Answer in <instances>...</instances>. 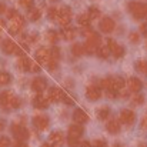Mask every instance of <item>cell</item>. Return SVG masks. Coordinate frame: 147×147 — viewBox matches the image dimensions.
<instances>
[{"label": "cell", "mask_w": 147, "mask_h": 147, "mask_svg": "<svg viewBox=\"0 0 147 147\" xmlns=\"http://www.w3.org/2000/svg\"><path fill=\"white\" fill-rule=\"evenodd\" d=\"M92 146H93V147H109V146H107V143H106L104 140H96Z\"/></svg>", "instance_id": "f6af8a7d"}, {"label": "cell", "mask_w": 147, "mask_h": 147, "mask_svg": "<svg viewBox=\"0 0 147 147\" xmlns=\"http://www.w3.org/2000/svg\"><path fill=\"white\" fill-rule=\"evenodd\" d=\"M29 71L39 73V71H40V64H39V63H34V61H32V63H30V70H29Z\"/></svg>", "instance_id": "60d3db41"}, {"label": "cell", "mask_w": 147, "mask_h": 147, "mask_svg": "<svg viewBox=\"0 0 147 147\" xmlns=\"http://www.w3.org/2000/svg\"><path fill=\"white\" fill-rule=\"evenodd\" d=\"M24 19H23V16H20L19 13L16 14V16H13L11 19H10V27H9V30H10V33L11 34H19L20 33V30L24 27Z\"/></svg>", "instance_id": "7a4b0ae2"}, {"label": "cell", "mask_w": 147, "mask_h": 147, "mask_svg": "<svg viewBox=\"0 0 147 147\" xmlns=\"http://www.w3.org/2000/svg\"><path fill=\"white\" fill-rule=\"evenodd\" d=\"M13 147H27V144H26L24 142H20V140H17V142H16V144H14Z\"/></svg>", "instance_id": "f907efd6"}, {"label": "cell", "mask_w": 147, "mask_h": 147, "mask_svg": "<svg viewBox=\"0 0 147 147\" xmlns=\"http://www.w3.org/2000/svg\"><path fill=\"white\" fill-rule=\"evenodd\" d=\"M3 27H4V22L0 19V29H3Z\"/></svg>", "instance_id": "9f6ffc18"}, {"label": "cell", "mask_w": 147, "mask_h": 147, "mask_svg": "<svg viewBox=\"0 0 147 147\" xmlns=\"http://www.w3.org/2000/svg\"><path fill=\"white\" fill-rule=\"evenodd\" d=\"M63 140H64V137H63L61 131H53L49 136V143L53 146H60L63 143Z\"/></svg>", "instance_id": "ac0fdd59"}, {"label": "cell", "mask_w": 147, "mask_h": 147, "mask_svg": "<svg viewBox=\"0 0 147 147\" xmlns=\"http://www.w3.org/2000/svg\"><path fill=\"white\" fill-rule=\"evenodd\" d=\"M129 40L131 42V43H139L140 42V36H139V33H130V36H129Z\"/></svg>", "instance_id": "f35d334b"}, {"label": "cell", "mask_w": 147, "mask_h": 147, "mask_svg": "<svg viewBox=\"0 0 147 147\" xmlns=\"http://www.w3.org/2000/svg\"><path fill=\"white\" fill-rule=\"evenodd\" d=\"M46 64H47L49 71H53V70L57 69V60H54V59H49V60L46 61Z\"/></svg>", "instance_id": "e575fe53"}, {"label": "cell", "mask_w": 147, "mask_h": 147, "mask_svg": "<svg viewBox=\"0 0 147 147\" xmlns=\"http://www.w3.org/2000/svg\"><path fill=\"white\" fill-rule=\"evenodd\" d=\"M71 53H73V56H83L84 54V49H83V45H79V43H76V45H73L71 46Z\"/></svg>", "instance_id": "f1b7e54d"}, {"label": "cell", "mask_w": 147, "mask_h": 147, "mask_svg": "<svg viewBox=\"0 0 147 147\" xmlns=\"http://www.w3.org/2000/svg\"><path fill=\"white\" fill-rule=\"evenodd\" d=\"M1 49H3V51H4L6 54H16V51H17V49H19V46H17L13 40L6 39V40H3Z\"/></svg>", "instance_id": "4fadbf2b"}, {"label": "cell", "mask_w": 147, "mask_h": 147, "mask_svg": "<svg viewBox=\"0 0 147 147\" xmlns=\"http://www.w3.org/2000/svg\"><path fill=\"white\" fill-rule=\"evenodd\" d=\"M42 147H51V144H50V143H43Z\"/></svg>", "instance_id": "11a10c76"}, {"label": "cell", "mask_w": 147, "mask_h": 147, "mask_svg": "<svg viewBox=\"0 0 147 147\" xmlns=\"http://www.w3.org/2000/svg\"><path fill=\"white\" fill-rule=\"evenodd\" d=\"M30 63H32V60L29 59V57H20L19 60H17V67L20 69V70H23V71H29L30 70Z\"/></svg>", "instance_id": "7402d4cb"}, {"label": "cell", "mask_w": 147, "mask_h": 147, "mask_svg": "<svg viewBox=\"0 0 147 147\" xmlns=\"http://www.w3.org/2000/svg\"><path fill=\"white\" fill-rule=\"evenodd\" d=\"M19 107H20V98L16 97V96H13L11 103H10V109H19Z\"/></svg>", "instance_id": "74e56055"}, {"label": "cell", "mask_w": 147, "mask_h": 147, "mask_svg": "<svg viewBox=\"0 0 147 147\" xmlns=\"http://www.w3.org/2000/svg\"><path fill=\"white\" fill-rule=\"evenodd\" d=\"M50 59H54V60L60 59V49L59 47H53L50 50Z\"/></svg>", "instance_id": "d590c367"}, {"label": "cell", "mask_w": 147, "mask_h": 147, "mask_svg": "<svg viewBox=\"0 0 147 147\" xmlns=\"http://www.w3.org/2000/svg\"><path fill=\"white\" fill-rule=\"evenodd\" d=\"M33 124L37 130H46L49 127V117L43 114H37L33 117Z\"/></svg>", "instance_id": "ba28073f"}, {"label": "cell", "mask_w": 147, "mask_h": 147, "mask_svg": "<svg viewBox=\"0 0 147 147\" xmlns=\"http://www.w3.org/2000/svg\"><path fill=\"white\" fill-rule=\"evenodd\" d=\"M106 129L110 134H117L119 130H120V121H117L116 119H110L106 123Z\"/></svg>", "instance_id": "2e32d148"}, {"label": "cell", "mask_w": 147, "mask_h": 147, "mask_svg": "<svg viewBox=\"0 0 147 147\" xmlns=\"http://www.w3.org/2000/svg\"><path fill=\"white\" fill-rule=\"evenodd\" d=\"M3 129H4V121L0 120V131H3Z\"/></svg>", "instance_id": "db71d44e"}, {"label": "cell", "mask_w": 147, "mask_h": 147, "mask_svg": "<svg viewBox=\"0 0 147 147\" xmlns=\"http://www.w3.org/2000/svg\"><path fill=\"white\" fill-rule=\"evenodd\" d=\"M40 16H42V11H40L39 9L30 7V10H29V19H30L32 22H37V20L40 19Z\"/></svg>", "instance_id": "d4e9b609"}, {"label": "cell", "mask_w": 147, "mask_h": 147, "mask_svg": "<svg viewBox=\"0 0 147 147\" xmlns=\"http://www.w3.org/2000/svg\"><path fill=\"white\" fill-rule=\"evenodd\" d=\"M127 7H129V11H130L136 19H144V17H147V3L130 1Z\"/></svg>", "instance_id": "6da1fadb"}, {"label": "cell", "mask_w": 147, "mask_h": 147, "mask_svg": "<svg viewBox=\"0 0 147 147\" xmlns=\"http://www.w3.org/2000/svg\"><path fill=\"white\" fill-rule=\"evenodd\" d=\"M77 22H79V24H80V26L86 27V26H89V24H90V17H89V14H87V13H86V14H80V16H79V19H77Z\"/></svg>", "instance_id": "4dcf8cb0"}, {"label": "cell", "mask_w": 147, "mask_h": 147, "mask_svg": "<svg viewBox=\"0 0 147 147\" xmlns=\"http://www.w3.org/2000/svg\"><path fill=\"white\" fill-rule=\"evenodd\" d=\"M46 39H47L49 43L54 45V43H57V40H59V34H57L54 30H49V32L46 33Z\"/></svg>", "instance_id": "83f0119b"}, {"label": "cell", "mask_w": 147, "mask_h": 147, "mask_svg": "<svg viewBox=\"0 0 147 147\" xmlns=\"http://www.w3.org/2000/svg\"><path fill=\"white\" fill-rule=\"evenodd\" d=\"M11 133H13V136H14L16 140L24 142V140L29 139V131H27V129L23 127V126L19 124V123H13V124H11Z\"/></svg>", "instance_id": "277c9868"}, {"label": "cell", "mask_w": 147, "mask_h": 147, "mask_svg": "<svg viewBox=\"0 0 147 147\" xmlns=\"http://www.w3.org/2000/svg\"><path fill=\"white\" fill-rule=\"evenodd\" d=\"M13 98V93L11 92H1L0 93V106L6 110H10V103Z\"/></svg>", "instance_id": "9a60e30c"}, {"label": "cell", "mask_w": 147, "mask_h": 147, "mask_svg": "<svg viewBox=\"0 0 147 147\" xmlns=\"http://www.w3.org/2000/svg\"><path fill=\"white\" fill-rule=\"evenodd\" d=\"M61 37L64 39V40H73L74 37H76V29H73V27H64L63 30H61Z\"/></svg>", "instance_id": "44dd1931"}, {"label": "cell", "mask_w": 147, "mask_h": 147, "mask_svg": "<svg viewBox=\"0 0 147 147\" xmlns=\"http://www.w3.org/2000/svg\"><path fill=\"white\" fill-rule=\"evenodd\" d=\"M6 10H7L6 4H4L3 1H0V13H6Z\"/></svg>", "instance_id": "816d5d0a"}, {"label": "cell", "mask_w": 147, "mask_h": 147, "mask_svg": "<svg viewBox=\"0 0 147 147\" xmlns=\"http://www.w3.org/2000/svg\"><path fill=\"white\" fill-rule=\"evenodd\" d=\"M94 53L97 54L100 59H107V57L110 56V50H109V47H107V46H98Z\"/></svg>", "instance_id": "cb8c5ba5"}, {"label": "cell", "mask_w": 147, "mask_h": 147, "mask_svg": "<svg viewBox=\"0 0 147 147\" xmlns=\"http://www.w3.org/2000/svg\"><path fill=\"white\" fill-rule=\"evenodd\" d=\"M113 84H114V90H116V93H117V90H120V89L124 87L126 82H124L123 77H113Z\"/></svg>", "instance_id": "4316f807"}, {"label": "cell", "mask_w": 147, "mask_h": 147, "mask_svg": "<svg viewBox=\"0 0 147 147\" xmlns=\"http://www.w3.org/2000/svg\"><path fill=\"white\" fill-rule=\"evenodd\" d=\"M106 42H107V45H106V46L109 47L110 53H113V56H114L116 59H120V57H123V56H124V51H126V49H124L123 46L117 45L113 39H107Z\"/></svg>", "instance_id": "5b68a950"}, {"label": "cell", "mask_w": 147, "mask_h": 147, "mask_svg": "<svg viewBox=\"0 0 147 147\" xmlns=\"http://www.w3.org/2000/svg\"><path fill=\"white\" fill-rule=\"evenodd\" d=\"M6 11H7V19H11L13 16L17 14V11H16L14 9H10V10H6Z\"/></svg>", "instance_id": "bcb514c9"}, {"label": "cell", "mask_w": 147, "mask_h": 147, "mask_svg": "<svg viewBox=\"0 0 147 147\" xmlns=\"http://www.w3.org/2000/svg\"><path fill=\"white\" fill-rule=\"evenodd\" d=\"M89 17H90V20H93V19H98L100 17V10H98L97 7H94V6H92L90 9H89Z\"/></svg>", "instance_id": "1f68e13d"}, {"label": "cell", "mask_w": 147, "mask_h": 147, "mask_svg": "<svg viewBox=\"0 0 147 147\" xmlns=\"http://www.w3.org/2000/svg\"><path fill=\"white\" fill-rule=\"evenodd\" d=\"M79 147H92V143L90 142H82V143H79Z\"/></svg>", "instance_id": "681fc988"}, {"label": "cell", "mask_w": 147, "mask_h": 147, "mask_svg": "<svg viewBox=\"0 0 147 147\" xmlns=\"http://www.w3.org/2000/svg\"><path fill=\"white\" fill-rule=\"evenodd\" d=\"M73 120H74L76 123H79V124H83V123H87V121L90 120V117H89V114H87L86 111H83L82 109H76V110L73 111Z\"/></svg>", "instance_id": "7c38bea8"}, {"label": "cell", "mask_w": 147, "mask_h": 147, "mask_svg": "<svg viewBox=\"0 0 147 147\" xmlns=\"http://www.w3.org/2000/svg\"><path fill=\"white\" fill-rule=\"evenodd\" d=\"M136 69H137L140 73H144V74H146L147 60H139V61H137V64H136Z\"/></svg>", "instance_id": "d6a6232c"}, {"label": "cell", "mask_w": 147, "mask_h": 147, "mask_svg": "<svg viewBox=\"0 0 147 147\" xmlns=\"http://www.w3.org/2000/svg\"><path fill=\"white\" fill-rule=\"evenodd\" d=\"M0 147H10V140L4 136L0 137Z\"/></svg>", "instance_id": "7bdbcfd3"}, {"label": "cell", "mask_w": 147, "mask_h": 147, "mask_svg": "<svg viewBox=\"0 0 147 147\" xmlns=\"http://www.w3.org/2000/svg\"><path fill=\"white\" fill-rule=\"evenodd\" d=\"M114 27H116V23H114L113 19H110V17H103L101 19V22H100V30L103 33H111L114 30Z\"/></svg>", "instance_id": "9c48e42d"}, {"label": "cell", "mask_w": 147, "mask_h": 147, "mask_svg": "<svg viewBox=\"0 0 147 147\" xmlns=\"http://www.w3.org/2000/svg\"><path fill=\"white\" fill-rule=\"evenodd\" d=\"M56 20H57V22H59V24H60V26H63V27L69 26V24H70V22H71V10H70V7L64 6V7L59 9V16H57V19H56Z\"/></svg>", "instance_id": "3957f363"}, {"label": "cell", "mask_w": 147, "mask_h": 147, "mask_svg": "<svg viewBox=\"0 0 147 147\" xmlns=\"http://www.w3.org/2000/svg\"><path fill=\"white\" fill-rule=\"evenodd\" d=\"M64 96V93L61 92V89H59V87H53V89H50L49 92V98L51 101H60L61 98Z\"/></svg>", "instance_id": "ffe728a7"}, {"label": "cell", "mask_w": 147, "mask_h": 147, "mask_svg": "<svg viewBox=\"0 0 147 147\" xmlns=\"http://www.w3.org/2000/svg\"><path fill=\"white\" fill-rule=\"evenodd\" d=\"M11 77L7 71H0V86H7L10 83Z\"/></svg>", "instance_id": "f546056e"}, {"label": "cell", "mask_w": 147, "mask_h": 147, "mask_svg": "<svg viewBox=\"0 0 147 147\" xmlns=\"http://www.w3.org/2000/svg\"><path fill=\"white\" fill-rule=\"evenodd\" d=\"M19 3H20V6H23L26 9H30L33 6V0H19Z\"/></svg>", "instance_id": "b9f144b4"}, {"label": "cell", "mask_w": 147, "mask_h": 147, "mask_svg": "<svg viewBox=\"0 0 147 147\" xmlns=\"http://www.w3.org/2000/svg\"><path fill=\"white\" fill-rule=\"evenodd\" d=\"M46 87H47V80H46L45 77H36V79H33V82H32V89H33L34 92L42 93Z\"/></svg>", "instance_id": "8fae6325"}, {"label": "cell", "mask_w": 147, "mask_h": 147, "mask_svg": "<svg viewBox=\"0 0 147 147\" xmlns=\"http://www.w3.org/2000/svg\"><path fill=\"white\" fill-rule=\"evenodd\" d=\"M143 101H144V96L143 94H137L136 97H133V104H136V106H140Z\"/></svg>", "instance_id": "ab89813d"}, {"label": "cell", "mask_w": 147, "mask_h": 147, "mask_svg": "<svg viewBox=\"0 0 147 147\" xmlns=\"http://www.w3.org/2000/svg\"><path fill=\"white\" fill-rule=\"evenodd\" d=\"M136 120V114L133 110H129V109H124L120 111V121L126 126H131Z\"/></svg>", "instance_id": "8992f818"}, {"label": "cell", "mask_w": 147, "mask_h": 147, "mask_svg": "<svg viewBox=\"0 0 147 147\" xmlns=\"http://www.w3.org/2000/svg\"><path fill=\"white\" fill-rule=\"evenodd\" d=\"M57 16H59V9L57 7H50L49 11H47V17L50 20H56Z\"/></svg>", "instance_id": "836d02e7"}, {"label": "cell", "mask_w": 147, "mask_h": 147, "mask_svg": "<svg viewBox=\"0 0 147 147\" xmlns=\"http://www.w3.org/2000/svg\"><path fill=\"white\" fill-rule=\"evenodd\" d=\"M86 97L90 101H96L101 97V87H98L96 84H90L86 89Z\"/></svg>", "instance_id": "52a82bcc"}, {"label": "cell", "mask_w": 147, "mask_h": 147, "mask_svg": "<svg viewBox=\"0 0 147 147\" xmlns=\"http://www.w3.org/2000/svg\"><path fill=\"white\" fill-rule=\"evenodd\" d=\"M50 59V50L46 47H40L36 51V60L40 64H46V61Z\"/></svg>", "instance_id": "5bb4252c"}, {"label": "cell", "mask_w": 147, "mask_h": 147, "mask_svg": "<svg viewBox=\"0 0 147 147\" xmlns=\"http://www.w3.org/2000/svg\"><path fill=\"white\" fill-rule=\"evenodd\" d=\"M33 104H34V107H37V109H46V107L49 106V100L46 97H43L42 93H39L36 97L33 98Z\"/></svg>", "instance_id": "d6986e66"}, {"label": "cell", "mask_w": 147, "mask_h": 147, "mask_svg": "<svg viewBox=\"0 0 147 147\" xmlns=\"http://www.w3.org/2000/svg\"><path fill=\"white\" fill-rule=\"evenodd\" d=\"M139 147H147V143H140V146Z\"/></svg>", "instance_id": "680465c9"}, {"label": "cell", "mask_w": 147, "mask_h": 147, "mask_svg": "<svg viewBox=\"0 0 147 147\" xmlns=\"http://www.w3.org/2000/svg\"><path fill=\"white\" fill-rule=\"evenodd\" d=\"M127 87H129V92H133V93H139L142 89H143V83L140 79L137 77H130L127 80Z\"/></svg>", "instance_id": "30bf717a"}, {"label": "cell", "mask_w": 147, "mask_h": 147, "mask_svg": "<svg viewBox=\"0 0 147 147\" xmlns=\"http://www.w3.org/2000/svg\"><path fill=\"white\" fill-rule=\"evenodd\" d=\"M61 100H63V101H64L66 104H69V106H71V104H73V100L69 97V96H66V94L63 96V98H61Z\"/></svg>", "instance_id": "7dc6e473"}, {"label": "cell", "mask_w": 147, "mask_h": 147, "mask_svg": "<svg viewBox=\"0 0 147 147\" xmlns=\"http://www.w3.org/2000/svg\"><path fill=\"white\" fill-rule=\"evenodd\" d=\"M114 147H123V146H121V143H114Z\"/></svg>", "instance_id": "6f0895ef"}, {"label": "cell", "mask_w": 147, "mask_h": 147, "mask_svg": "<svg viewBox=\"0 0 147 147\" xmlns=\"http://www.w3.org/2000/svg\"><path fill=\"white\" fill-rule=\"evenodd\" d=\"M142 127H143V129H147V117H143V120H142Z\"/></svg>", "instance_id": "f5cc1de1"}, {"label": "cell", "mask_w": 147, "mask_h": 147, "mask_svg": "<svg viewBox=\"0 0 147 147\" xmlns=\"http://www.w3.org/2000/svg\"><path fill=\"white\" fill-rule=\"evenodd\" d=\"M24 40H26L27 43H34V42L37 40V34H29V36L24 37Z\"/></svg>", "instance_id": "ee69618b"}, {"label": "cell", "mask_w": 147, "mask_h": 147, "mask_svg": "<svg viewBox=\"0 0 147 147\" xmlns=\"http://www.w3.org/2000/svg\"><path fill=\"white\" fill-rule=\"evenodd\" d=\"M140 30H142V33H143V34L147 37V22H146V23H143V24L140 26Z\"/></svg>", "instance_id": "c3c4849f"}, {"label": "cell", "mask_w": 147, "mask_h": 147, "mask_svg": "<svg viewBox=\"0 0 147 147\" xmlns=\"http://www.w3.org/2000/svg\"><path fill=\"white\" fill-rule=\"evenodd\" d=\"M109 114H110V109L107 106H103V107L97 109V119H100V120H106L109 117Z\"/></svg>", "instance_id": "484cf974"}, {"label": "cell", "mask_w": 147, "mask_h": 147, "mask_svg": "<svg viewBox=\"0 0 147 147\" xmlns=\"http://www.w3.org/2000/svg\"><path fill=\"white\" fill-rule=\"evenodd\" d=\"M67 144H69V147H77L79 146V139L69 136V137H67Z\"/></svg>", "instance_id": "8d00e7d4"}, {"label": "cell", "mask_w": 147, "mask_h": 147, "mask_svg": "<svg viewBox=\"0 0 147 147\" xmlns=\"http://www.w3.org/2000/svg\"><path fill=\"white\" fill-rule=\"evenodd\" d=\"M146 74H147V69H146Z\"/></svg>", "instance_id": "91938a15"}, {"label": "cell", "mask_w": 147, "mask_h": 147, "mask_svg": "<svg viewBox=\"0 0 147 147\" xmlns=\"http://www.w3.org/2000/svg\"><path fill=\"white\" fill-rule=\"evenodd\" d=\"M100 86H101V89H104V90H107V92H116V90H114V84H113V77H106V79H103L101 83H100Z\"/></svg>", "instance_id": "603a6c76"}, {"label": "cell", "mask_w": 147, "mask_h": 147, "mask_svg": "<svg viewBox=\"0 0 147 147\" xmlns=\"http://www.w3.org/2000/svg\"><path fill=\"white\" fill-rule=\"evenodd\" d=\"M83 133H84V129L79 123H74V124H71L69 127V136H71V137H77L79 139Z\"/></svg>", "instance_id": "e0dca14e"}]
</instances>
